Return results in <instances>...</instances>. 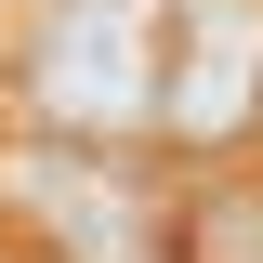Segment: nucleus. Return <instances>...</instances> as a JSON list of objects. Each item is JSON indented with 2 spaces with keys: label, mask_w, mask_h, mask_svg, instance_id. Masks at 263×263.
Instances as JSON below:
<instances>
[{
  "label": "nucleus",
  "mask_w": 263,
  "mask_h": 263,
  "mask_svg": "<svg viewBox=\"0 0 263 263\" xmlns=\"http://www.w3.org/2000/svg\"><path fill=\"white\" fill-rule=\"evenodd\" d=\"M40 119L66 145H132V132L158 119V13H132V0H66L53 27H40V66H27Z\"/></svg>",
  "instance_id": "obj_1"
},
{
  "label": "nucleus",
  "mask_w": 263,
  "mask_h": 263,
  "mask_svg": "<svg viewBox=\"0 0 263 263\" xmlns=\"http://www.w3.org/2000/svg\"><path fill=\"white\" fill-rule=\"evenodd\" d=\"M263 119V0H184L158 27V145H237Z\"/></svg>",
  "instance_id": "obj_2"
},
{
  "label": "nucleus",
  "mask_w": 263,
  "mask_h": 263,
  "mask_svg": "<svg viewBox=\"0 0 263 263\" xmlns=\"http://www.w3.org/2000/svg\"><path fill=\"white\" fill-rule=\"evenodd\" d=\"M171 263H263V197H197L184 211V237H171Z\"/></svg>",
  "instance_id": "obj_3"
}]
</instances>
